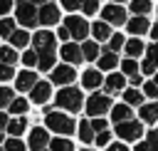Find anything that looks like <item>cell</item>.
<instances>
[{
    "instance_id": "6da1fadb",
    "label": "cell",
    "mask_w": 158,
    "mask_h": 151,
    "mask_svg": "<svg viewBox=\"0 0 158 151\" xmlns=\"http://www.w3.org/2000/svg\"><path fill=\"white\" fill-rule=\"evenodd\" d=\"M42 121H44V129L54 136H77V124L79 119L67 114V111H59L54 109L52 104H44L42 106Z\"/></svg>"
},
{
    "instance_id": "7a4b0ae2",
    "label": "cell",
    "mask_w": 158,
    "mask_h": 151,
    "mask_svg": "<svg viewBox=\"0 0 158 151\" xmlns=\"http://www.w3.org/2000/svg\"><path fill=\"white\" fill-rule=\"evenodd\" d=\"M84 101H86V92L79 84H69V87L57 89L52 106L59 109V111H67V114L77 116V114H84Z\"/></svg>"
},
{
    "instance_id": "3957f363",
    "label": "cell",
    "mask_w": 158,
    "mask_h": 151,
    "mask_svg": "<svg viewBox=\"0 0 158 151\" xmlns=\"http://www.w3.org/2000/svg\"><path fill=\"white\" fill-rule=\"evenodd\" d=\"M111 129H114V136H116L118 141L128 144V146L143 141V136H146V131H148V126H146L138 116H136V119H128V121H121V124H114Z\"/></svg>"
},
{
    "instance_id": "277c9868",
    "label": "cell",
    "mask_w": 158,
    "mask_h": 151,
    "mask_svg": "<svg viewBox=\"0 0 158 151\" xmlns=\"http://www.w3.org/2000/svg\"><path fill=\"white\" fill-rule=\"evenodd\" d=\"M114 101H116V99H111V97L104 94L101 89H99V92H91V94H86V101H84V116H86V119L109 116Z\"/></svg>"
},
{
    "instance_id": "5b68a950",
    "label": "cell",
    "mask_w": 158,
    "mask_h": 151,
    "mask_svg": "<svg viewBox=\"0 0 158 151\" xmlns=\"http://www.w3.org/2000/svg\"><path fill=\"white\" fill-rule=\"evenodd\" d=\"M128 7L126 5H118V2H104L101 10H99V20H104L106 25H111L114 30H123V25L128 22Z\"/></svg>"
},
{
    "instance_id": "8992f818",
    "label": "cell",
    "mask_w": 158,
    "mask_h": 151,
    "mask_svg": "<svg viewBox=\"0 0 158 151\" xmlns=\"http://www.w3.org/2000/svg\"><path fill=\"white\" fill-rule=\"evenodd\" d=\"M62 25L69 30V35H72V42H84V40H89V35H91V20H89V17H84L81 12L64 15Z\"/></svg>"
},
{
    "instance_id": "52a82bcc",
    "label": "cell",
    "mask_w": 158,
    "mask_h": 151,
    "mask_svg": "<svg viewBox=\"0 0 158 151\" xmlns=\"http://www.w3.org/2000/svg\"><path fill=\"white\" fill-rule=\"evenodd\" d=\"M57 42H59L57 35L52 30H44V27L32 35V50L37 54H59V45Z\"/></svg>"
},
{
    "instance_id": "ba28073f",
    "label": "cell",
    "mask_w": 158,
    "mask_h": 151,
    "mask_svg": "<svg viewBox=\"0 0 158 151\" xmlns=\"http://www.w3.org/2000/svg\"><path fill=\"white\" fill-rule=\"evenodd\" d=\"M15 2H17L15 5V20H17V25H22L25 30L37 27L40 25V7L32 5V2H27V0H15Z\"/></svg>"
},
{
    "instance_id": "9c48e42d",
    "label": "cell",
    "mask_w": 158,
    "mask_h": 151,
    "mask_svg": "<svg viewBox=\"0 0 158 151\" xmlns=\"http://www.w3.org/2000/svg\"><path fill=\"white\" fill-rule=\"evenodd\" d=\"M49 82H52V87H69V84H77L79 82V69L77 67H72V64H59L57 62V67L49 72Z\"/></svg>"
},
{
    "instance_id": "30bf717a",
    "label": "cell",
    "mask_w": 158,
    "mask_h": 151,
    "mask_svg": "<svg viewBox=\"0 0 158 151\" xmlns=\"http://www.w3.org/2000/svg\"><path fill=\"white\" fill-rule=\"evenodd\" d=\"M104 72H99L94 64H86L81 72H79V87L86 92V94H91V92H99L101 87H104Z\"/></svg>"
},
{
    "instance_id": "8fae6325",
    "label": "cell",
    "mask_w": 158,
    "mask_h": 151,
    "mask_svg": "<svg viewBox=\"0 0 158 151\" xmlns=\"http://www.w3.org/2000/svg\"><path fill=\"white\" fill-rule=\"evenodd\" d=\"M64 10L59 7V2H54V0H49V2H44V5H40V25L44 27V30H52V27H57V25H62V20H64V15H62Z\"/></svg>"
},
{
    "instance_id": "7c38bea8",
    "label": "cell",
    "mask_w": 158,
    "mask_h": 151,
    "mask_svg": "<svg viewBox=\"0 0 158 151\" xmlns=\"http://www.w3.org/2000/svg\"><path fill=\"white\" fill-rule=\"evenodd\" d=\"M128 87V79L116 69V72H109L106 77H104V87H101V92L104 94H109L111 99H118L121 94H123V89Z\"/></svg>"
},
{
    "instance_id": "4fadbf2b",
    "label": "cell",
    "mask_w": 158,
    "mask_h": 151,
    "mask_svg": "<svg viewBox=\"0 0 158 151\" xmlns=\"http://www.w3.org/2000/svg\"><path fill=\"white\" fill-rule=\"evenodd\" d=\"M151 25H153V17H141V15H131L128 17V22L123 25V32L128 35V37H148V30H151Z\"/></svg>"
},
{
    "instance_id": "5bb4252c",
    "label": "cell",
    "mask_w": 158,
    "mask_h": 151,
    "mask_svg": "<svg viewBox=\"0 0 158 151\" xmlns=\"http://www.w3.org/2000/svg\"><path fill=\"white\" fill-rule=\"evenodd\" d=\"M59 59H62L64 64H72V67L86 64V62H84V54H81V45H79V42H64V45H59Z\"/></svg>"
},
{
    "instance_id": "9a60e30c",
    "label": "cell",
    "mask_w": 158,
    "mask_h": 151,
    "mask_svg": "<svg viewBox=\"0 0 158 151\" xmlns=\"http://www.w3.org/2000/svg\"><path fill=\"white\" fill-rule=\"evenodd\" d=\"M52 89H54V87H52L49 79H40V82L30 89V101L37 104V106L49 104V99H54V92H52Z\"/></svg>"
},
{
    "instance_id": "2e32d148",
    "label": "cell",
    "mask_w": 158,
    "mask_h": 151,
    "mask_svg": "<svg viewBox=\"0 0 158 151\" xmlns=\"http://www.w3.org/2000/svg\"><path fill=\"white\" fill-rule=\"evenodd\" d=\"M49 141H52V136L44 126H32L30 139H27V149L30 151H44V149H49Z\"/></svg>"
},
{
    "instance_id": "e0dca14e",
    "label": "cell",
    "mask_w": 158,
    "mask_h": 151,
    "mask_svg": "<svg viewBox=\"0 0 158 151\" xmlns=\"http://www.w3.org/2000/svg\"><path fill=\"white\" fill-rule=\"evenodd\" d=\"M118 62H121V54H116V52H111V50H106L104 45H101V54H99V59H96V69L99 72H104V74H109V72H116L118 69Z\"/></svg>"
},
{
    "instance_id": "ac0fdd59",
    "label": "cell",
    "mask_w": 158,
    "mask_h": 151,
    "mask_svg": "<svg viewBox=\"0 0 158 151\" xmlns=\"http://www.w3.org/2000/svg\"><path fill=\"white\" fill-rule=\"evenodd\" d=\"M128 119H136V109H131L128 104H123L121 99H116L114 106H111V111H109L111 126H114V124H121V121H128Z\"/></svg>"
},
{
    "instance_id": "d6986e66",
    "label": "cell",
    "mask_w": 158,
    "mask_h": 151,
    "mask_svg": "<svg viewBox=\"0 0 158 151\" xmlns=\"http://www.w3.org/2000/svg\"><path fill=\"white\" fill-rule=\"evenodd\" d=\"M146 47H148V40H143V37H128V40H126V45H123V54H121V57L143 59Z\"/></svg>"
},
{
    "instance_id": "ffe728a7",
    "label": "cell",
    "mask_w": 158,
    "mask_h": 151,
    "mask_svg": "<svg viewBox=\"0 0 158 151\" xmlns=\"http://www.w3.org/2000/svg\"><path fill=\"white\" fill-rule=\"evenodd\" d=\"M136 116L151 129V126H158V101H143L138 109H136Z\"/></svg>"
},
{
    "instance_id": "44dd1931",
    "label": "cell",
    "mask_w": 158,
    "mask_h": 151,
    "mask_svg": "<svg viewBox=\"0 0 158 151\" xmlns=\"http://www.w3.org/2000/svg\"><path fill=\"white\" fill-rule=\"evenodd\" d=\"M94 139H96V131H94L91 121L86 116H81L79 124H77V141H79V146H94Z\"/></svg>"
},
{
    "instance_id": "7402d4cb",
    "label": "cell",
    "mask_w": 158,
    "mask_h": 151,
    "mask_svg": "<svg viewBox=\"0 0 158 151\" xmlns=\"http://www.w3.org/2000/svg\"><path fill=\"white\" fill-rule=\"evenodd\" d=\"M111 35H114V27H111V25H106V22L99 20V17L91 20V35H89L91 40H96L99 45H106Z\"/></svg>"
},
{
    "instance_id": "603a6c76",
    "label": "cell",
    "mask_w": 158,
    "mask_h": 151,
    "mask_svg": "<svg viewBox=\"0 0 158 151\" xmlns=\"http://www.w3.org/2000/svg\"><path fill=\"white\" fill-rule=\"evenodd\" d=\"M37 82H40V77H37L35 69H22V72H17V77H15V89H17V92H30Z\"/></svg>"
},
{
    "instance_id": "cb8c5ba5",
    "label": "cell",
    "mask_w": 158,
    "mask_h": 151,
    "mask_svg": "<svg viewBox=\"0 0 158 151\" xmlns=\"http://www.w3.org/2000/svg\"><path fill=\"white\" fill-rule=\"evenodd\" d=\"M126 7H128V15L153 17V12H156V0H131Z\"/></svg>"
},
{
    "instance_id": "d4e9b609",
    "label": "cell",
    "mask_w": 158,
    "mask_h": 151,
    "mask_svg": "<svg viewBox=\"0 0 158 151\" xmlns=\"http://www.w3.org/2000/svg\"><path fill=\"white\" fill-rule=\"evenodd\" d=\"M131 151H158V126H151L143 136V141L133 144Z\"/></svg>"
},
{
    "instance_id": "484cf974",
    "label": "cell",
    "mask_w": 158,
    "mask_h": 151,
    "mask_svg": "<svg viewBox=\"0 0 158 151\" xmlns=\"http://www.w3.org/2000/svg\"><path fill=\"white\" fill-rule=\"evenodd\" d=\"M81 45V54H84V62L86 64H96V59H99V54H101V45L96 42V40H84V42H79Z\"/></svg>"
},
{
    "instance_id": "4316f807",
    "label": "cell",
    "mask_w": 158,
    "mask_h": 151,
    "mask_svg": "<svg viewBox=\"0 0 158 151\" xmlns=\"http://www.w3.org/2000/svg\"><path fill=\"white\" fill-rule=\"evenodd\" d=\"M123 104H128L131 109H138L143 101H146V97H143V92H141V87H126L123 89V94L118 97Z\"/></svg>"
},
{
    "instance_id": "83f0119b",
    "label": "cell",
    "mask_w": 158,
    "mask_h": 151,
    "mask_svg": "<svg viewBox=\"0 0 158 151\" xmlns=\"http://www.w3.org/2000/svg\"><path fill=\"white\" fill-rule=\"evenodd\" d=\"M118 72L126 77V79H133L141 74V59H131V57H121L118 62Z\"/></svg>"
},
{
    "instance_id": "f1b7e54d",
    "label": "cell",
    "mask_w": 158,
    "mask_h": 151,
    "mask_svg": "<svg viewBox=\"0 0 158 151\" xmlns=\"http://www.w3.org/2000/svg\"><path fill=\"white\" fill-rule=\"evenodd\" d=\"M126 40H128V35H126L123 30H114V35L109 37V42H106L104 47L111 50V52H116V54H123V45H126Z\"/></svg>"
},
{
    "instance_id": "f546056e",
    "label": "cell",
    "mask_w": 158,
    "mask_h": 151,
    "mask_svg": "<svg viewBox=\"0 0 158 151\" xmlns=\"http://www.w3.org/2000/svg\"><path fill=\"white\" fill-rule=\"evenodd\" d=\"M79 146L74 144L72 136H52L49 141V151H77Z\"/></svg>"
},
{
    "instance_id": "4dcf8cb0",
    "label": "cell",
    "mask_w": 158,
    "mask_h": 151,
    "mask_svg": "<svg viewBox=\"0 0 158 151\" xmlns=\"http://www.w3.org/2000/svg\"><path fill=\"white\" fill-rule=\"evenodd\" d=\"M7 131H10V136L20 139V136L27 131V116H12L10 124H7Z\"/></svg>"
},
{
    "instance_id": "1f68e13d",
    "label": "cell",
    "mask_w": 158,
    "mask_h": 151,
    "mask_svg": "<svg viewBox=\"0 0 158 151\" xmlns=\"http://www.w3.org/2000/svg\"><path fill=\"white\" fill-rule=\"evenodd\" d=\"M30 42H32V37H30V30H25V27H22V30H15V32H12V37H10V45H12L15 50L27 47Z\"/></svg>"
},
{
    "instance_id": "d6a6232c",
    "label": "cell",
    "mask_w": 158,
    "mask_h": 151,
    "mask_svg": "<svg viewBox=\"0 0 158 151\" xmlns=\"http://www.w3.org/2000/svg\"><path fill=\"white\" fill-rule=\"evenodd\" d=\"M30 111V99H25V97H15L12 101H10V114H15V116H25Z\"/></svg>"
},
{
    "instance_id": "836d02e7",
    "label": "cell",
    "mask_w": 158,
    "mask_h": 151,
    "mask_svg": "<svg viewBox=\"0 0 158 151\" xmlns=\"http://www.w3.org/2000/svg\"><path fill=\"white\" fill-rule=\"evenodd\" d=\"M101 5H104V2H99V0H84L79 12H81L84 17H89V20H91V17H99V10H101Z\"/></svg>"
},
{
    "instance_id": "e575fe53",
    "label": "cell",
    "mask_w": 158,
    "mask_h": 151,
    "mask_svg": "<svg viewBox=\"0 0 158 151\" xmlns=\"http://www.w3.org/2000/svg\"><path fill=\"white\" fill-rule=\"evenodd\" d=\"M116 136H114V129H106V131H99L96 134V139H94V146H96V151H104L111 141H114Z\"/></svg>"
},
{
    "instance_id": "d590c367",
    "label": "cell",
    "mask_w": 158,
    "mask_h": 151,
    "mask_svg": "<svg viewBox=\"0 0 158 151\" xmlns=\"http://www.w3.org/2000/svg\"><path fill=\"white\" fill-rule=\"evenodd\" d=\"M0 62L15 67V62H17V50H15L12 45H2V47H0Z\"/></svg>"
},
{
    "instance_id": "8d00e7d4",
    "label": "cell",
    "mask_w": 158,
    "mask_h": 151,
    "mask_svg": "<svg viewBox=\"0 0 158 151\" xmlns=\"http://www.w3.org/2000/svg\"><path fill=\"white\" fill-rule=\"evenodd\" d=\"M141 92H143L146 101H158V84H156L153 79H146V82L141 84Z\"/></svg>"
},
{
    "instance_id": "74e56055",
    "label": "cell",
    "mask_w": 158,
    "mask_h": 151,
    "mask_svg": "<svg viewBox=\"0 0 158 151\" xmlns=\"http://www.w3.org/2000/svg\"><path fill=\"white\" fill-rule=\"evenodd\" d=\"M17 30V20H12V17H2L0 20V37H12V32Z\"/></svg>"
},
{
    "instance_id": "f35d334b",
    "label": "cell",
    "mask_w": 158,
    "mask_h": 151,
    "mask_svg": "<svg viewBox=\"0 0 158 151\" xmlns=\"http://www.w3.org/2000/svg\"><path fill=\"white\" fill-rule=\"evenodd\" d=\"M143 59L146 62H151V67L158 72V42H148V47H146V54H143Z\"/></svg>"
},
{
    "instance_id": "ab89813d",
    "label": "cell",
    "mask_w": 158,
    "mask_h": 151,
    "mask_svg": "<svg viewBox=\"0 0 158 151\" xmlns=\"http://www.w3.org/2000/svg\"><path fill=\"white\" fill-rule=\"evenodd\" d=\"M20 59H22V64H25V69H37V52H35L32 47H30V50H25Z\"/></svg>"
},
{
    "instance_id": "60d3db41",
    "label": "cell",
    "mask_w": 158,
    "mask_h": 151,
    "mask_svg": "<svg viewBox=\"0 0 158 151\" xmlns=\"http://www.w3.org/2000/svg\"><path fill=\"white\" fill-rule=\"evenodd\" d=\"M81 2H84V0H59V7H62L67 15H72V12H79V10H81Z\"/></svg>"
},
{
    "instance_id": "b9f144b4",
    "label": "cell",
    "mask_w": 158,
    "mask_h": 151,
    "mask_svg": "<svg viewBox=\"0 0 158 151\" xmlns=\"http://www.w3.org/2000/svg\"><path fill=\"white\" fill-rule=\"evenodd\" d=\"M5 151H27V144H25L22 139H15V136H10V139L5 141Z\"/></svg>"
},
{
    "instance_id": "7bdbcfd3",
    "label": "cell",
    "mask_w": 158,
    "mask_h": 151,
    "mask_svg": "<svg viewBox=\"0 0 158 151\" xmlns=\"http://www.w3.org/2000/svg\"><path fill=\"white\" fill-rule=\"evenodd\" d=\"M91 121V126H94V131L99 134V131H106V129H111V121H109V116H96V119H89Z\"/></svg>"
},
{
    "instance_id": "ee69618b",
    "label": "cell",
    "mask_w": 158,
    "mask_h": 151,
    "mask_svg": "<svg viewBox=\"0 0 158 151\" xmlns=\"http://www.w3.org/2000/svg\"><path fill=\"white\" fill-rule=\"evenodd\" d=\"M15 99V92L10 87H0V109L2 106H10V101Z\"/></svg>"
},
{
    "instance_id": "f6af8a7d",
    "label": "cell",
    "mask_w": 158,
    "mask_h": 151,
    "mask_svg": "<svg viewBox=\"0 0 158 151\" xmlns=\"http://www.w3.org/2000/svg\"><path fill=\"white\" fill-rule=\"evenodd\" d=\"M15 77H17V74H15V67L0 62V79H2V82H10V79H15Z\"/></svg>"
},
{
    "instance_id": "bcb514c9",
    "label": "cell",
    "mask_w": 158,
    "mask_h": 151,
    "mask_svg": "<svg viewBox=\"0 0 158 151\" xmlns=\"http://www.w3.org/2000/svg\"><path fill=\"white\" fill-rule=\"evenodd\" d=\"M54 35H57V40L64 45V42H72V35H69V30L64 27V25H57V30H54Z\"/></svg>"
},
{
    "instance_id": "7dc6e473",
    "label": "cell",
    "mask_w": 158,
    "mask_h": 151,
    "mask_svg": "<svg viewBox=\"0 0 158 151\" xmlns=\"http://www.w3.org/2000/svg\"><path fill=\"white\" fill-rule=\"evenodd\" d=\"M148 42H158V20H153V25H151V30H148V37H146Z\"/></svg>"
},
{
    "instance_id": "c3c4849f",
    "label": "cell",
    "mask_w": 158,
    "mask_h": 151,
    "mask_svg": "<svg viewBox=\"0 0 158 151\" xmlns=\"http://www.w3.org/2000/svg\"><path fill=\"white\" fill-rule=\"evenodd\" d=\"M12 2H15V0H0V15H7L10 7H12Z\"/></svg>"
},
{
    "instance_id": "681fc988",
    "label": "cell",
    "mask_w": 158,
    "mask_h": 151,
    "mask_svg": "<svg viewBox=\"0 0 158 151\" xmlns=\"http://www.w3.org/2000/svg\"><path fill=\"white\" fill-rule=\"evenodd\" d=\"M7 124H10L7 114H5V111H0V131H2V129H7Z\"/></svg>"
},
{
    "instance_id": "f907efd6",
    "label": "cell",
    "mask_w": 158,
    "mask_h": 151,
    "mask_svg": "<svg viewBox=\"0 0 158 151\" xmlns=\"http://www.w3.org/2000/svg\"><path fill=\"white\" fill-rule=\"evenodd\" d=\"M77 151H96V146H79Z\"/></svg>"
},
{
    "instance_id": "816d5d0a",
    "label": "cell",
    "mask_w": 158,
    "mask_h": 151,
    "mask_svg": "<svg viewBox=\"0 0 158 151\" xmlns=\"http://www.w3.org/2000/svg\"><path fill=\"white\" fill-rule=\"evenodd\" d=\"M27 2H32V5H37V7H40V5H44V2H49V0H27Z\"/></svg>"
},
{
    "instance_id": "f5cc1de1",
    "label": "cell",
    "mask_w": 158,
    "mask_h": 151,
    "mask_svg": "<svg viewBox=\"0 0 158 151\" xmlns=\"http://www.w3.org/2000/svg\"><path fill=\"white\" fill-rule=\"evenodd\" d=\"M109 2H118V5H128L131 0H109Z\"/></svg>"
},
{
    "instance_id": "db71d44e",
    "label": "cell",
    "mask_w": 158,
    "mask_h": 151,
    "mask_svg": "<svg viewBox=\"0 0 158 151\" xmlns=\"http://www.w3.org/2000/svg\"><path fill=\"white\" fill-rule=\"evenodd\" d=\"M153 20H158V2H156V12H153Z\"/></svg>"
},
{
    "instance_id": "11a10c76",
    "label": "cell",
    "mask_w": 158,
    "mask_h": 151,
    "mask_svg": "<svg viewBox=\"0 0 158 151\" xmlns=\"http://www.w3.org/2000/svg\"><path fill=\"white\" fill-rule=\"evenodd\" d=\"M151 79H153V82H156V84H158V72H156V74H153V77H151Z\"/></svg>"
},
{
    "instance_id": "9f6ffc18",
    "label": "cell",
    "mask_w": 158,
    "mask_h": 151,
    "mask_svg": "<svg viewBox=\"0 0 158 151\" xmlns=\"http://www.w3.org/2000/svg\"><path fill=\"white\" fill-rule=\"evenodd\" d=\"M0 144H2V131H0Z\"/></svg>"
},
{
    "instance_id": "6f0895ef",
    "label": "cell",
    "mask_w": 158,
    "mask_h": 151,
    "mask_svg": "<svg viewBox=\"0 0 158 151\" xmlns=\"http://www.w3.org/2000/svg\"><path fill=\"white\" fill-rule=\"evenodd\" d=\"M0 151H5V146H0Z\"/></svg>"
},
{
    "instance_id": "680465c9",
    "label": "cell",
    "mask_w": 158,
    "mask_h": 151,
    "mask_svg": "<svg viewBox=\"0 0 158 151\" xmlns=\"http://www.w3.org/2000/svg\"><path fill=\"white\" fill-rule=\"evenodd\" d=\"M99 2H106V0H99Z\"/></svg>"
},
{
    "instance_id": "91938a15",
    "label": "cell",
    "mask_w": 158,
    "mask_h": 151,
    "mask_svg": "<svg viewBox=\"0 0 158 151\" xmlns=\"http://www.w3.org/2000/svg\"><path fill=\"white\" fill-rule=\"evenodd\" d=\"M44 151H49V149H44Z\"/></svg>"
},
{
    "instance_id": "94428289",
    "label": "cell",
    "mask_w": 158,
    "mask_h": 151,
    "mask_svg": "<svg viewBox=\"0 0 158 151\" xmlns=\"http://www.w3.org/2000/svg\"><path fill=\"white\" fill-rule=\"evenodd\" d=\"M156 2H158V0H156Z\"/></svg>"
}]
</instances>
